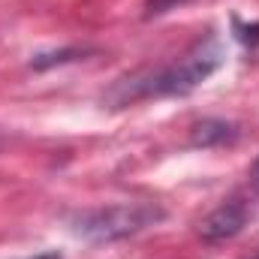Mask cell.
<instances>
[{
	"instance_id": "8992f818",
	"label": "cell",
	"mask_w": 259,
	"mask_h": 259,
	"mask_svg": "<svg viewBox=\"0 0 259 259\" xmlns=\"http://www.w3.org/2000/svg\"><path fill=\"white\" fill-rule=\"evenodd\" d=\"M33 259H61L58 253H42V256H33Z\"/></svg>"
},
{
	"instance_id": "7a4b0ae2",
	"label": "cell",
	"mask_w": 259,
	"mask_h": 259,
	"mask_svg": "<svg viewBox=\"0 0 259 259\" xmlns=\"http://www.w3.org/2000/svg\"><path fill=\"white\" fill-rule=\"evenodd\" d=\"M160 217H163V211L154 205H109V208L81 214L75 223V232L91 241H115V238L133 235V232L157 223Z\"/></svg>"
},
{
	"instance_id": "6da1fadb",
	"label": "cell",
	"mask_w": 259,
	"mask_h": 259,
	"mask_svg": "<svg viewBox=\"0 0 259 259\" xmlns=\"http://www.w3.org/2000/svg\"><path fill=\"white\" fill-rule=\"evenodd\" d=\"M220 61H223V52H220L217 39L196 42L181 61H175L169 69L151 75L148 84L139 94L142 97H151V94H187V91H193L199 81H205L220 66Z\"/></svg>"
},
{
	"instance_id": "52a82bcc",
	"label": "cell",
	"mask_w": 259,
	"mask_h": 259,
	"mask_svg": "<svg viewBox=\"0 0 259 259\" xmlns=\"http://www.w3.org/2000/svg\"><path fill=\"white\" fill-rule=\"evenodd\" d=\"M256 184H259V163H256Z\"/></svg>"
},
{
	"instance_id": "3957f363",
	"label": "cell",
	"mask_w": 259,
	"mask_h": 259,
	"mask_svg": "<svg viewBox=\"0 0 259 259\" xmlns=\"http://www.w3.org/2000/svg\"><path fill=\"white\" fill-rule=\"evenodd\" d=\"M244 220H247L244 205H238V202H226V205H220L214 214H208V217L202 220L199 235H202L205 241H226V238H232V235L241 232Z\"/></svg>"
},
{
	"instance_id": "277c9868",
	"label": "cell",
	"mask_w": 259,
	"mask_h": 259,
	"mask_svg": "<svg viewBox=\"0 0 259 259\" xmlns=\"http://www.w3.org/2000/svg\"><path fill=\"white\" fill-rule=\"evenodd\" d=\"M223 139H229V127H226V124H214V121L199 124L196 133H193L196 145H211V142H223Z\"/></svg>"
},
{
	"instance_id": "5b68a950",
	"label": "cell",
	"mask_w": 259,
	"mask_h": 259,
	"mask_svg": "<svg viewBox=\"0 0 259 259\" xmlns=\"http://www.w3.org/2000/svg\"><path fill=\"white\" fill-rule=\"evenodd\" d=\"M172 3H175V0H151L148 6H151V12H166Z\"/></svg>"
}]
</instances>
